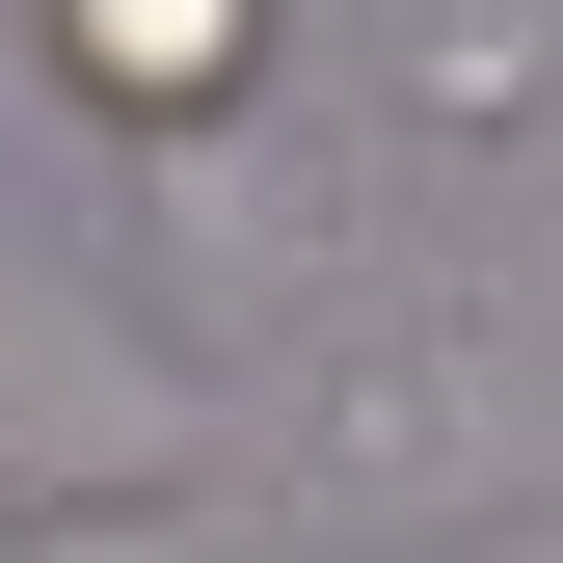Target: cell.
I'll use <instances>...</instances> for the list:
<instances>
[{
    "label": "cell",
    "instance_id": "1",
    "mask_svg": "<svg viewBox=\"0 0 563 563\" xmlns=\"http://www.w3.org/2000/svg\"><path fill=\"white\" fill-rule=\"evenodd\" d=\"M322 216H349V162L322 134H216V108H134V322H188L242 376L268 322L322 296Z\"/></svg>",
    "mask_w": 563,
    "mask_h": 563
},
{
    "label": "cell",
    "instance_id": "2",
    "mask_svg": "<svg viewBox=\"0 0 563 563\" xmlns=\"http://www.w3.org/2000/svg\"><path fill=\"white\" fill-rule=\"evenodd\" d=\"M216 456V349L108 322L81 268H0V483H188Z\"/></svg>",
    "mask_w": 563,
    "mask_h": 563
},
{
    "label": "cell",
    "instance_id": "4",
    "mask_svg": "<svg viewBox=\"0 0 563 563\" xmlns=\"http://www.w3.org/2000/svg\"><path fill=\"white\" fill-rule=\"evenodd\" d=\"M242 27H268V0H81V81H108V108H216Z\"/></svg>",
    "mask_w": 563,
    "mask_h": 563
},
{
    "label": "cell",
    "instance_id": "5",
    "mask_svg": "<svg viewBox=\"0 0 563 563\" xmlns=\"http://www.w3.org/2000/svg\"><path fill=\"white\" fill-rule=\"evenodd\" d=\"M0 510H27V483H0Z\"/></svg>",
    "mask_w": 563,
    "mask_h": 563
},
{
    "label": "cell",
    "instance_id": "3",
    "mask_svg": "<svg viewBox=\"0 0 563 563\" xmlns=\"http://www.w3.org/2000/svg\"><path fill=\"white\" fill-rule=\"evenodd\" d=\"M483 456H510V430H483V322L349 349V402H322V510H349V537H376V510H456Z\"/></svg>",
    "mask_w": 563,
    "mask_h": 563
}]
</instances>
